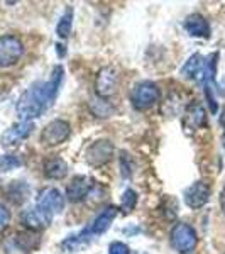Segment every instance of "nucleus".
<instances>
[{"label":"nucleus","mask_w":225,"mask_h":254,"mask_svg":"<svg viewBox=\"0 0 225 254\" xmlns=\"http://www.w3.org/2000/svg\"><path fill=\"white\" fill-rule=\"evenodd\" d=\"M64 69L61 64L53 68V73L48 81H36L20 95L17 102V116L22 122H32V119L43 116L55 104L59 88L63 85Z\"/></svg>","instance_id":"nucleus-1"},{"label":"nucleus","mask_w":225,"mask_h":254,"mask_svg":"<svg viewBox=\"0 0 225 254\" xmlns=\"http://www.w3.org/2000/svg\"><path fill=\"white\" fill-rule=\"evenodd\" d=\"M169 243L179 254H191L198 246V236L190 224L176 222L171 229Z\"/></svg>","instance_id":"nucleus-2"},{"label":"nucleus","mask_w":225,"mask_h":254,"mask_svg":"<svg viewBox=\"0 0 225 254\" xmlns=\"http://www.w3.org/2000/svg\"><path fill=\"white\" fill-rule=\"evenodd\" d=\"M159 102V88L149 80L139 81L130 92V104L136 110H147Z\"/></svg>","instance_id":"nucleus-3"},{"label":"nucleus","mask_w":225,"mask_h":254,"mask_svg":"<svg viewBox=\"0 0 225 254\" xmlns=\"http://www.w3.org/2000/svg\"><path fill=\"white\" fill-rule=\"evenodd\" d=\"M24 55V44L17 36H0V68H9L19 63Z\"/></svg>","instance_id":"nucleus-4"},{"label":"nucleus","mask_w":225,"mask_h":254,"mask_svg":"<svg viewBox=\"0 0 225 254\" xmlns=\"http://www.w3.org/2000/svg\"><path fill=\"white\" fill-rule=\"evenodd\" d=\"M71 134V127L66 121L63 119H55L41 132V142L44 146H58L61 142H64Z\"/></svg>","instance_id":"nucleus-5"},{"label":"nucleus","mask_w":225,"mask_h":254,"mask_svg":"<svg viewBox=\"0 0 225 254\" xmlns=\"http://www.w3.org/2000/svg\"><path fill=\"white\" fill-rule=\"evenodd\" d=\"M20 220H22V224L26 225L31 232H39V231H44V229L51 225L53 214L48 210H44L43 207L34 205V207H31V208H27V210L22 212Z\"/></svg>","instance_id":"nucleus-6"},{"label":"nucleus","mask_w":225,"mask_h":254,"mask_svg":"<svg viewBox=\"0 0 225 254\" xmlns=\"http://www.w3.org/2000/svg\"><path fill=\"white\" fill-rule=\"evenodd\" d=\"M210 193H212V188L208 183L195 182L193 185H190L183 191V200H185L186 207L198 210V208H202L210 200Z\"/></svg>","instance_id":"nucleus-7"},{"label":"nucleus","mask_w":225,"mask_h":254,"mask_svg":"<svg viewBox=\"0 0 225 254\" xmlns=\"http://www.w3.org/2000/svg\"><path fill=\"white\" fill-rule=\"evenodd\" d=\"M32 130H34V124H32V122H22V121L15 122V124H12L9 129L3 130L2 137H0V144L3 147L17 146L31 136Z\"/></svg>","instance_id":"nucleus-8"},{"label":"nucleus","mask_w":225,"mask_h":254,"mask_svg":"<svg viewBox=\"0 0 225 254\" xmlns=\"http://www.w3.org/2000/svg\"><path fill=\"white\" fill-rule=\"evenodd\" d=\"M117 92V69L113 66H105L97 73L95 78V93L104 98L112 97Z\"/></svg>","instance_id":"nucleus-9"},{"label":"nucleus","mask_w":225,"mask_h":254,"mask_svg":"<svg viewBox=\"0 0 225 254\" xmlns=\"http://www.w3.org/2000/svg\"><path fill=\"white\" fill-rule=\"evenodd\" d=\"M118 214V208L115 205H109L105 207L104 210L98 214L95 219H93V222L88 225V227H85V234L90 236L93 239V237L97 236H102L105 234V232L110 229V225L113 224V220H115V217Z\"/></svg>","instance_id":"nucleus-10"},{"label":"nucleus","mask_w":225,"mask_h":254,"mask_svg":"<svg viewBox=\"0 0 225 254\" xmlns=\"http://www.w3.org/2000/svg\"><path fill=\"white\" fill-rule=\"evenodd\" d=\"M113 153H115V147H113V144L109 139H98V141H95L88 147L87 161L92 166L107 165L110 159L113 158Z\"/></svg>","instance_id":"nucleus-11"},{"label":"nucleus","mask_w":225,"mask_h":254,"mask_svg":"<svg viewBox=\"0 0 225 254\" xmlns=\"http://www.w3.org/2000/svg\"><path fill=\"white\" fill-rule=\"evenodd\" d=\"M93 190V182L87 175L73 176L66 185V196L69 202H81V200L88 198Z\"/></svg>","instance_id":"nucleus-12"},{"label":"nucleus","mask_w":225,"mask_h":254,"mask_svg":"<svg viewBox=\"0 0 225 254\" xmlns=\"http://www.w3.org/2000/svg\"><path fill=\"white\" fill-rule=\"evenodd\" d=\"M38 205L51 214H59L64 208V196L58 188H44L38 195Z\"/></svg>","instance_id":"nucleus-13"},{"label":"nucleus","mask_w":225,"mask_h":254,"mask_svg":"<svg viewBox=\"0 0 225 254\" xmlns=\"http://www.w3.org/2000/svg\"><path fill=\"white\" fill-rule=\"evenodd\" d=\"M183 27H185V31L190 36H193V38L208 39L212 34L210 22H208L202 14H196V12L195 14L188 15V17L185 19V22H183Z\"/></svg>","instance_id":"nucleus-14"},{"label":"nucleus","mask_w":225,"mask_h":254,"mask_svg":"<svg viewBox=\"0 0 225 254\" xmlns=\"http://www.w3.org/2000/svg\"><path fill=\"white\" fill-rule=\"evenodd\" d=\"M185 126H188L190 129H200V127L207 126V114L205 109L198 104L193 102L186 107L185 112Z\"/></svg>","instance_id":"nucleus-15"},{"label":"nucleus","mask_w":225,"mask_h":254,"mask_svg":"<svg viewBox=\"0 0 225 254\" xmlns=\"http://www.w3.org/2000/svg\"><path fill=\"white\" fill-rule=\"evenodd\" d=\"M44 175L51 180H63L68 175V165L63 158H51L44 163Z\"/></svg>","instance_id":"nucleus-16"},{"label":"nucleus","mask_w":225,"mask_h":254,"mask_svg":"<svg viewBox=\"0 0 225 254\" xmlns=\"http://www.w3.org/2000/svg\"><path fill=\"white\" fill-rule=\"evenodd\" d=\"M90 243H92V237L85 234V231H81L78 234L66 237V239L61 243V248L66 253H76V251H81L83 248H87Z\"/></svg>","instance_id":"nucleus-17"},{"label":"nucleus","mask_w":225,"mask_h":254,"mask_svg":"<svg viewBox=\"0 0 225 254\" xmlns=\"http://www.w3.org/2000/svg\"><path fill=\"white\" fill-rule=\"evenodd\" d=\"M202 69H203V56L202 55H193L190 56V60L185 63V66L181 68V75L185 76V78H200V75H202Z\"/></svg>","instance_id":"nucleus-18"},{"label":"nucleus","mask_w":225,"mask_h":254,"mask_svg":"<svg viewBox=\"0 0 225 254\" xmlns=\"http://www.w3.org/2000/svg\"><path fill=\"white\" fill-rule=\"evenodd\" d=\"M15 246L19 249H22L24 253H32L39 246V239L34 232H20L15 236Z\"/></svg>","instance_id":"nucleus-19"},{"label":"nucleus","mask_w":225,"mask_h":254,"mask_svg":"<svg viewBox=\"0 0 225 254\" xmlns=\"http://www.w3.org/2000/svg\"><path fill=\"white\" fill-rule=\"evenodd\" d=\"M73 17H75V12H73V7H68L66 12L61 15L58 26H56V34L59 36L61 39H66L71 34V27H73Z\"/></svg>","instance_id":"nucleus-20"},{"label":"nucleus","mask_w":225,"mask_h":254,"mask_svg":"<svg viewBox=\"0 0 225 254\" xmlns=\"http://www.w3.org/2000/svg\"><path fill=\"white\" fill-rule=\"evenodd\" d=\"M137 205V193L132 190V188H127L122 195V200H120V210L124 212H132L134 208Z\"/></svg>","instance_id":"nucleus-21"},{"label":"nucleus","mask_w":225,"mask_h":254,"mask_svg":"<svg viewBox=\"0 0 225 254\" xmlns=\"http://www.w3.org/2000/svg\"><path fill=\"white\" fill-rule=\"evenodd\" d=\"M20 165H22V161L17 156H14V154H3V156H0V173L12 171L15 168H19Z\"/></svg>","instance_id":"nucleus-22"},{"label":"nucleus","mask_w":225,"mask_h":254,"mask_svg":"<svg viewBox=\"0 0 225 254\" xmlns=\"http://www.w3.org/2000/svg\"><path fill=\"white\" fill-rule=\"evenodd\" d=\"M109 254H130V249L125 243L113 241V243L109 246Z\"/></svg>","instance_id":"nucleus-23"},{"label":"nucleus","mask_w":225,"mask_h":254,"mask_svg":"<svg viewBox=\"0 0 225 254\" xmlns=\"http://www.w3.org/2000/svg\"><path fill=\"white\" fill-rule=\"evenodd\" d=\"M120 170H122V176L124 178H129L132 175V163H130V158H127V154L122 153L120 156Z\"/></svg>","instance_id":"nucleus-24"},{"label":"nucleus","mask_w":225,"mask_h":254,"mask_svg":"<svg viewBox=\"0 0 225 254\" xmlns=\"http://www.w3.org/2000/svg\"><path fill=\"white\" fill-rule=\"evenodd\" d=\"M10 222V212L7 207L0 205V231H3V229L9 225Z\"/></svg>","instance_id":"nucleus-25"},{"label":"nucleus","mask_w":225,"mask_h":254,"mask_svg":"<svg viewBox=\"0 0 225 254\" xmlns=\"http://www.w3.org/2000/svg\"><path fill=\"white\" fill-rule=\"evenodd\" d=\"M56 48H58V56H59V58H63V56L66 55V49H64L66 46H64V44H61V43H58V44H56Z\"/></svg>","instance_id":"nucleus-26"},{"label":"nucleus","mask_w":225,"mask_h":254,"mask_svg":"<svg viewBox=\"0 0 225 254\" xmlns=\"http://www.w3.org/2000/svg\"><path fill=\"white\" fill-rule=\"evenodd\" d=\"M220 207H222V212L225 214V187L220 191Z\"/></svg>","instance_id":"nucleus-27"},{"label":"nucleus","mask_w":225,"mask_h":254,"mask_svg":"<svg viewBox=\"0 0 225 254\" xmlns=\"http://www.w3.org/2000/svg\"><path fill=\"white\" fill-rule=\"evenodd\" d=\"M220 126H222L224 129H225V110L222 112V116H220Z\"/></svg>","instance_id":"nucleus-28"},{"label":"nucleus","mask_w":225,"mask_h":254,"mask_svg":"<svg viewBox=\"0 0 225 254\" xmlns=\"http://www.w3.org/2000/svg\"><path fill=\"white\" fill-rule=\"evenodd\" d=\"M136 254H149V253H146V251H137Z\"/></svg>","instance_id":"nucleus-29"},{"label":"nucleus","mask_w":225,"mask_h":254,"mask_svg":"<svg viewBox=\"0 0 225 254\" xmlns=\"http://www.w3.org/2000/svg\"><path fill=\"white\" fill-rule=\"evenodd\" d=\"M224 147H225V136H224Z\"/></svg>","instance_id":"nucleus-30"}]
</instances>
